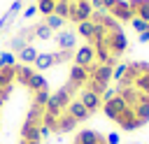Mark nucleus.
<instances>
[{
  "label": "nucleus",
  "mask_w": 149,
  "mask_h": 144,
  "mask_svg": "<svg viewBox=\"0 0 149 144\" xmlns=\"http://www.w3.org/2000/svg\"><path fill=\"white\" fill-rule=\"evenodd\" d=\"M47 79L23 63L0 65V144H42Z\"/></svg>",
  "instance_id": "1"
},
{
  "label": "nucleus",
  "mask_w": 149,
  "mask_h": 144,
  "mask_svg": "<svg viewBox=\"0 0 149 144\" xmlns=\"http://www.w3.org/2000/svg\"><path fill=\"white\" fill-rule=\"evenodd\" d=\"M91 14H93V5H91V0L72 2V5H70V16H68V21H72V23H81V21H88Z\"/></svg>",
  "instance_id": "2"
},
{
  "label": "nucleus",
  "mask_w": 149,
  "mask_h": 144,
  "mask_svg": "<svg viewBox=\"0 0 149 144\" xmlns=\"http://www.w3.org/2000/svg\"><path fill=\"white\" fill-rule=\"evenodd\" d=\"M70 144H109V142H107V137H105L102 132H98V130H93V128H84V130H79V132L72 137Z\"/></svg>",
  "instance_id": "3"
},
{
  "label": "nucleus",
  "mask_w": 149,
  "mask_h": 144,
  "mask_svg": "<svg viewBox=\"0 0 149 144\" xmlns=\"http://www.w3.org/2000/svg\"><path fill=\"white\" fill-rule=\"evenodd\" d=\"M77 100H79V102H81V105H84V107H86V109H88L91 114H95L98 109H102V98H100V95H95L93 91H88L86 86H84V88L79 91Z\"/></svg>",
  "instance_id": "4"
},
{
  "label": "nucleus",
  "mask_w": 149,
  "mask_h": 144,
  "mask_svg": "<svg viewBox=\"0 0 149 144\" xmlns=\"http://www.w3.org/2000/svg\"><path fill=\"white\" fill-rule=\"evenodd\" d=\"M72 63H74V65H81V67H91V65H95L98 60H95V51H93V46H91V44L79 46V49L74 51Z\"/></svg>",
  "instance_id": "5"
},
{
  "label": "nucleus",
  "mask_w": 149,
  "mask_h": 144,
  "mask_svg": "<svg viewBox=\"0 0 149 144\" xmlns=\"http://www.w3.org/2000/svg\"><path fill=\"white\" fill-rule=\"evenodd\" d=\"M54 39H56V46H58V49H63V51H74L77 33H74V30H58Z\"/></svg>",
  "instance_id": "6"
},
{
  "label": "nucleus",
  "mask_w": 149,
  "mask_h": 144,
  "mask_svg": "<svg viewBox=\"0 0 149 144\" xmlns=\"http://www.w3.org/2000/svg\"><path fill=\"white\" fill-rule=\"evenodd\" d=\"M112 19H116V21H133L135 16H133V9H130V5H128V0H116V5L107 12Z\"/></svg>",
  "instance_id": "7"
},
{
  "label": "nucleus",
  "mask_w": 149,
  "mask_h": 144,
  "mask_svg": "<svg viewBox=\"0 0 149 144\" xmlns=\"http://www.w3.org/2000/svg\"><path fill=\"white\" fill-rule=\"evenodd\" d=\"M130 9H133V16L135 19H142L149 23V0H128Z\"/></svg>",
  "instance_id": "8"
},
{
  "label": "nucleus",
  "mask_w": 149,
  "mask_h": 144,
  "mask_svg": "<svg viewBox=\"0 0 149 144\" xmlns=\"http://www.w3.org/2000/svg\"><path fill=\"white\" fill-rule=\"evenodd\" d=\"M54 65H56L54 51H51V53H37V58H35V63H33V67H35L37 72H44V70H49V67H54Z\"/></svg>",
  "instance_id": "9"
},
{
  "label": "nucleus",
  "mask_w": 149,
  "mask_h": 144,
  "mask_svg": "<svg viewBox=\"0 0 149 144\" xmlns=\"http://www.w3.org/2000/svg\"><path fill=\"white\" fill-rule=\"evenodd\" d=\"M37 53H40V51H37L33 44H26V46L19 51V60H21L23 65H33V63H35V58H37Z\"/></svg>",
  "instance_id": "10"
},
{
  "label": "nucleus",
  "mask_w": 149,
  "mask_h": 144,
  "mask_svg": "<svg viewBox=\"0 0 149 144\" xmlns=\"http://www.w3.org/2000/svg\"><path fill=\"white\" fill-rule=\"evenodd\" d=\"M93 33H95V23L88 19V21H81V23H77V35L79 37H84L86 42L93 37Z\"/></svg>",
  "instance_id": "11"
},
{
  "label": "nucleus",
  "mask_w": 149,
  "mask_h": 144,
  "mask_svg": "<svg viewBox=\"0 0 149 144\" xmlns=\"http://www.w3.org/2000/svg\"><path fill=\"white\" fill-rule=\"evenodd\" d=\"M30 30H33V39H49V37H54V30L47 23H37Z\"/></svg>",
  "instance_id": "12"
},
{
  "label": "nucleus",
  "mask_w": 149,
  "mask_h": 144,
  "mask_svg": "<svg viewBox=\"0 0 149 144\" xmlns=\"http://www.w3.org/2000/svg\"><path fill=\"white\" fill-rule=\"evenodd\" d=\"M44 23L54 30V33H58V30H63V26H65V21L61 19V16H56V14H49V16H44Z\"/></svg>",
  "instance_id": "13"
},
{
  "label": "nucleus",
  "mask_w": 149,
  "mask_h": 144,
  "mask_svg": "<svg viewBox=\"0 0 149 144\" xmlns=\"http://www.w3.org/2000/svg\"><path fill=\"white\" fill-rule=\"evenodd\" d=\"M37 12L42 14V16H49V14H54V7H56V2L54 0H37Z\"/></svg>",
  "instance_id": "14"
},
{
  "label": "nucleus",
  "mask_w": 149,
  "mask_h": 144,
  "mask_svg": "<svg viewBox=\"0 0 149 144\" xmlns=\"http://www.w3.org/2000/svg\"><path fill=\"white\" fill-rule=\"evenodd\" d=\"M130 23H133V28H135L137 33H144V30L149 28V23H147V21H142V19H133Z\"/></svg>",
  "instance_id": "15"
},
{
  "label": "nucleus",
  "mask_w": 149,
  "mask_h": 144,
  "mask_svg": "<svg viewBox=\"0 0 149 144\" xmlns=\"http://www.w3.org/2000/svg\"><path fill=\"white\" fill-rule=\"evenodd\" d=\"M14 53H0V65H14Z\"/></svg>",
  "instance_id": "16"
},
{
  "label": "nucleus",
  "mask_w": 149,
  "mask_h": 144,
  "mask_svg": "<svg viewBox=\"0 0 149 144\" xmlns=\"http://www.w3.org/2000/svg\"><path fill=\"white\" fill-rule=\"evenodd\" d=\"M35 12H37V7H28V9L23 12V16H26V19H30V16L35 14Z\"/></svg>",
  "instance_id": "17"
},
{
  "label": "nucleus",
  "mask_w": 149,
  "mask_h": 144,
  "mask_svg": "<svg viewBox=\"0 0 149 144\" xmlns=\"http://www.w3.org/2000/svg\"><path fill=\"white\" fill-rule=\"evenodd\" d=\"M140 42L144 44V42H149V30H144V33H140Z\"/></svg>",
  "instance_id": "18"
}]
</instances>
